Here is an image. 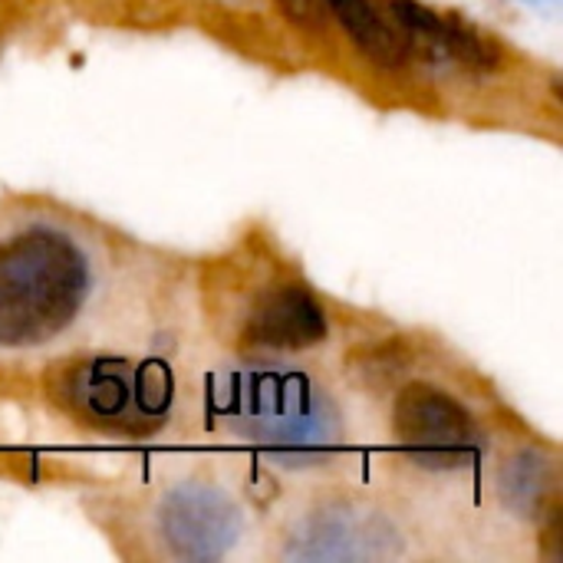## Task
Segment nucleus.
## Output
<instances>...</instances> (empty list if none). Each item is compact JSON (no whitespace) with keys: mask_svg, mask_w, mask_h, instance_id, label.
Wrapping results in <instances>:
<instances>
[{"mask_svg":"<svg viewBox=\"0 0 563 563\" xmlns=\"http://www.w3.org/2000/svg\"><path fill=\"white\" fill-rule=\"evenodd\" d=\"M92 238L56 214H0V353L33 356L73 340L102 303Z\"/></svg>","mask_w":563,"mask_h":563,"instance_id":"f257e3e1","label":"nucleus"},{"mask_svg":"<svg viewBox=\"0 0 563 563\" xmlns=\"http://www.w3.org/2000/svg\"><path fill=\"white\" fill-rule=\"evenodd\" d=\"M399 554L396 528L373 508L333 505L310 511L287 538L290 561H383Z\"/></svg>","mask_w":563,"mask_h":563,"instance_id":"423d86ee","label":"nucleus"},{"mask_svg":"<svg viewBox=\"0 0 563 563\" xmlns=\"http://www.w3.org/2000/svg\"><path fill=\"white\" fill-rule=\"evenodd\" d=\"M554 462L538 452H521L508 459L498 478L508 508H515L521 518H538L544 511L548 498L554 495Z\"/></svg>","mask_w":563,"mask_h":563,"instance_id":"1a4fd4ad","label":"nucleus"},{"mask_svg":"<svg viewBox=\"0 0 563 563\" xmlns=\"http://www.w3.org/2000/svg\"><path fill=\"white\" fill-rule=\"evenodd\" d=\"M393 426L406 459L432 472L472 465L482 452V432L468 409L429 383L399 393Z\"/></svg>","mask_w":563,"mask_h":563,"instance_id":"20e7f679","label":"nucleus"},{"mask_svg":"<svg viewBox=\"0 0 563 563\" xmlns=\"http://www.w3.org/2000/svg\"><path fill=\"white\" fill-rule=\"evenodd\" d=\"M330 13L340 20V26L353 36V43L379 66H402L409 59V36L396 30L376 7L373 0H323Z\"/></svg>","mask_w":563,"mask_h":563,"instance_id":"6e6552de","label":"nucleus"},{"mask_svg":"<svg viewBox=\"0 0 563 563\" xmlns=\"http://www.w3.org/2000/svg\"><path fill=\"white\" fill-rule=\"evenodd\" d=\"M155 534L172 558L221 561L241 541L244 515L228 492L208 482H185L158 501Z\"/></svg>","mask_w":563,"mask_h":563,"instance_id":"39448f33","label":"nucleus"},{"mask_svg":"<svg viewBox=\"0 0 563 563\" xmlns=\"http://www.w3.org/2000/svg\"><path fill=\"white\" fill-rule=\"evenodd\" d=\"M218 422L280 465H320L343 439L333 396L300 369L254 363L214 383Z\"/></svg>","mask_w":563,"mask_h":563,"instance_id":"f03ea898","label":"nucleus"},{"mask_svg":"<svg viewBox=\"0 0 563 563\" xmlns=\"http://www.w3.org/2000/svg\"><path fill=\"white\" fill-rule=\"evenodd\" d=\"M327 336V313L297 284H280L267 290L251 320H247V340L264 350H307Z\"/></svg>","mask_w":563,"mask_h":563,"instance_id":"0eeeda50","label":"nucleus"},{"mask_svg":"<svg viewBox=\"0 0 563 563\" xmlns=\"http://www.w3.org/2000/svg\"><path fill=\"white\" fill-rule=\"evenodd\" d=\"M59 402L102 432L145 435L162 429L178 402V379L165 360L86 356L56 376Z\"/></svg>","mask_w":563,"mask_h":563,"instance_id":"7ed1b4c3","label":"nucleus"},{"mask_svg":"<svg viewBox=\"0 0 563 563\" xmlns=\"http://www.w3.org/2000/svg\"><path fill=\"white\" fill-rule=\"evenodd\" d=\"M287 16H294L300 26H320L323 16V0H280Z\"/></svg>","mask_w":563,"mask_h":563,"instance_id":"9d476101","label":"nucleus"}]
</instances>
